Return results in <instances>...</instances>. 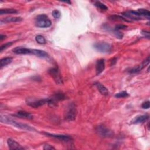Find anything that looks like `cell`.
Segmentation results:
<instances>
[{
  "mask_svg": "<svg viewBox=\"0 0 150 150\" xmlns=\"http://www.w3.org/2000/svg\"><path fill=\"white\" fill-rule=\"evenodd\" d=\"M0 120H1V122H2V123L12 125L14 127H16L18 128H21V129L28 130V131H35V129L34 128L32 127L30 125H28L25 124L16 122V121L12 120V119L7 117L6 116L1 115V116H0Z\"/></svg>",
  "mask_w": 150,
  "mask_h": 150,
  "instance_id": "1",
  "label": "cell"
},
{
  "mask_svg": "<svg viewBox=\"0 0 150 150\" xmlns=\"http://www.w3.org/2000/svg\"><path fill=\"white\" fill-rule=\"evenodd\" d=\"M35 25L39 28H49L51 26L52 22L48 16L45 14H41L37 16L35 20Z\"/></svg>",
  "mask_w": 150,
  "mask_h": 150,
  "instance_id": "2",
  "label": "cell"
},
{
  "mask_svg": "<svg viewBox=\"0 0 150 150\" xmlns=\"http://www.w3.org/2000/svg\"><path fill=\"white\" fill-rule=\"evenodd\" d=\"M77 115V109L74 104L72 103L68 106L65 112V119L68 121H73L76 119Z\"/></svg>",
  "mask_w": 150,
  "mask_h": 150,
  "instance_id": "3",
  "label": "cell"
},
{
  "mask_svg": "<svg viewBox=\"0 0 150 150\" xmlns=\"http://www.w3.org/2000/svg\"><path fill=\"white\" fill-rule=\"evenodd\" d=\"M93 47L97 51L103 53H107L111 52L112 46L110 44L106 43V42H97L93 45Z\"/></svg>",
  "mask_w": 150,
  "mask_h": 150,
  "instance_id": "4",
  "label": "cell"
},
{
  "mask_svg": "<svg viewBox=\"0 0 150 150\" xmlns=\"http://www.w3.org/2000/svg\"><path fill=\"white\" fill-rule=\"evenodd\" d=\"M96 132L102 137H111L113 136V132L103 125H100L97 127Z\"/></svg>",
  "mask_w": 150,
  "mask_h": 150,
  "instance_id": "5",
  "label": "cell"
},
{
  "mask_svg": "<svg viewBox=\"0 0 150 150\" xmlns=\"http://www.w3.org/2000/svg\"><path fill=\"white\" fill-rule=\"evenodd\" d=\"M49 73L51 75L55 82L58 85L63 84V79L58 68H53L49 70Z\"/></svg>",
  "mask_w": 150,
  "mask_h": 150,
  "instance_id": "6",
  "label": "cell"
},
{
  "mask_svg": "<svg viewBox=\"0 0 150 150\" xmlns=\"http://www.w3.org/2000/svg\"><path fill=\"white\" fill-rule=\"evenodd\" d=\"M46 103H48V99H44L41 100H29L27 101V104L33 108H38Z\"/></svg>",
  "mask_w": 150,
  "mask_h": 150,
  "instance_id": "7",
  "label": "cell"
},
{
  "mask_svg": "<svg viewBox=\"0 0 150 150\" xmlns=\"http://www.w3.org/2000/svg\"><path fill=\"white\" fill-rule=\"evenodd\" d=\"M123 15L128 18L131 19L133 20H142V18L141 15H140L137 12L134 11H129L125 12L123 13Z\"/></svg>",
  "mask_w": 150,
  "mask_h": 150,
  "instance_id": "8",
  "label": "cell"
},
{
  "mask_svg": "<svg viewBox=\"0 0 150 150\" xmlns=\"http://www.w3.org/2000/svg\"><path fill=\"white\" fill-rule=\"evenodd\" d=\"M149 63V56H148L147 58L142 63L141 65L138 66L136 68L131 69L130 70H129V72L130 73H136L140 72L141 70H142L147 65H148Z\"/></svg>",
  "mask_w": 150,
  "mask_h": 150,
  "instance_id": "9",
  "label": "cell"
},
{
  "mask_svg": "<svg viewBox=\"0 0 150 150\" xmlns=\"http://www.w3.org/2000/svg\"><path fill=\"white\" fill-rule=\"evenodd\" d=\"M45 134H46V136L50 137H53L55 138H56L58 140L63 141H70L72 140V138L71 137H70L69 136H66V135H61V134H49V133H45Z\"/></svg>",
  "mask_w": 150,
  "mask_h": 150,
  "instance_id": "10",
  "label": "cell"
},
{
  "mask_svg": "<svg viewBox=\"0 0 150 150\" xmlns=\"http://www.w3.org/2000/svg\"><path fill=\"white\" fill-rule=\"evenodd\" d=\"M13 52L18 55H25V54H32V49H28L24 47H16L12 50Z\"/></svg>",
  "mask_w": 150,
  "mask_h": 150,
  "instance_id": "11",
  "label": "cell"
},
{
  "mask_svg": "<svg viewBox=\"0 0 150 150\" xmlns=\"http://www.w3.org/2000/svg\"><path fill=\"white\" fill-rule=\"evenodd\" d=\"M7 143L8 145V147L10 149H24V147H22L20 144L11 138H10L7 140Z\"/></svg>",
  "mask_w": 150,
  "mask_h": 150,
  "instance_id": "12",
  "label": "cell"
},
{
  "mask_svg": "<svg viewBox=\"0 0 150 150\" xmlns=\"http://www.w3.org/2000/svg\"><path fill=\"white\" fill-rule=\"evenodd\" d=\"M105 69V62L104 59H100L97 61L96 65V74L99 75L102 73Z\"/></svg>",
  "mask_w": 150,
  "mask_h": 150,
  "instance_id": "13",
  "label": "cell"
},
{
  "mask_svg": "<svg viewBox=\"0 0 150 150\" xmlns=\"http://www.w3.org/2000/svg\"><path fill=\"white\" fill-rule=\"evenodd\" d=\"M22 18L21 17H7L2 19L1 24L9 23V22H18L22 21Z\"/></svg>",
  "mask_w": 150,
  "mask_h": 150,
  "instance_id": "14",
  "label": "cell"
},
{
  "mask_svg": "<svg viewBox=\"0 0 150 150\" xmlns=\"http://www.w3.org/2000/svg\"><path fill=\"white\" fill-rule=\"evenodd\" d=\"M32 54L41 58H46L49 56L46 52L40 49H32Z\"/></svg>",
  "mask_w": 150,
  "mask_h": 150,
  "instance_id": "15",
  "label": "cell"
},
{
  "mask_svg": "<svg viewBox=\"0 0 150 150\" xmlns=\"http://www.w3.org/2000/svg\"><path fill=\"white\" fill-rule=\"evenodd\" d=\"M95 85L97 86L99 91H100V93L102 94V95L108 96L109 95V91H108V89L104 86H103L102 84H101L99 82H96V83H95Z\"/></svg>",
  "mask_w": 150,
  "mask_h": 150,
  "instance_id": "16",
  "label": "cell"
},
{
  "mask_svg": "<svg viewBox=\"0 0 150 150\" xmlns=\"http://www.w3.org/2000/svg\"><path fill=\"white\" fill-rule=\"evenodd\" d=\"M16 115L20 117L28 119V120H31L33 119V116L31 113H29V112H28L25 111H18Z\"/></svg>",
  "mask_w": 150,
  "mask_h": 150,
  "instance_id": "17",
  "label": "cell"
},
{
  "mask_svg": "<svg viewBox=\"0 0 150 150\" xmlns=\"http://www.w3.org/2000/svg\"><path fill=\"white\" fill-rule=\"evenodd\" d=\"M149 119V116L148 115H142L137 117L135 118L133 121L132 123L133 124H140V123H142L145 122L146 121L148 120Z\"/></svg>",
  "mask_w": 150,
  "mask_h": 150,
  "instance_id": "18",
  "label": "cell"
},
{
  "mask_svg": "<svg viewBox=\"0 0 150 150\" xmlns=\"http://www.w3.org/2000/svg\"><path fill=\"white\" fill-rule=\"evenodd\" d=\"M12 59H13L11 57H6L1 59L0 61V67L1 68H3V67L10 64L12 62Z\"/></svg>",
  "mask_w": 150,
  "mask_h": 150,
  "instance_id": "19",
  "label": "cell"
},
{
  "mask_svg": "<svg viewBox=\"0 0 150 150\" xmlns=\"http://www.w3.org/2000/svg\"><path fill=\"white\" fill-rule=\"evenodd\" d=\"M109 19L110 20L112 21H125V22H130V21L126 20L125 18L120 16V15H111L109 17Z\"/></svg>",
  "mask_w": 150,
  "mask_h": 150,
  "instance_id": "20",
  "label": "cell"
},
{
  "mask_svg": "<svg viewBox=\"0 0 150 150\" xmlns=\"http://www.w3.org/2000/svg\"><path fill=\"white\" fill-rule=\"evenodd\" d=\"M140 15H141V16H144L145 17L147 18H149L150 16V12L148 10H146V9H143V8H141V9H138V11H137Z\"/></svg>",
  "mask_w": 150,
  "mask_h": 150,
  "instance_id": "21",
  "label": "cell"
},
{
  "mask_svg": "<svg viewBox=\"0 0 150 150\" xmlns=\"http://www.w3.org/2000/svg\"><path fill=\"white\" fill-rule=\"evenodd\" d=\"M18 11L15 9H1L0 10V14H16Z\"/></svg>",
  "mask_w": 150,
  "mask_h": 150,
  "instance_id": "22",
  "label": "cell"
},
{
  "mask_svg": "<svg viewBox=\"0 0 150 150\" xmlns=\"http://www.w3.org/2000/svg\"><path fill=\"white\" fill-rule=\"evenodd\" d=\"M36 41L40 44H46V40L45 38L42 35H37L35 38Z\"/></svg>",
  "mask_w": 150,
  "mask_h": 150,
  "instance_id": "23",
  "label": "cell"
},
{
  "mask_svg": "<svg viewBox=\"0 0 150 150\" xmlns=\"http://www.w3.org/2000/svg\"><path fill=\"white\" fill-rule=\"evenodd\" d=\"M128 96H129V95H128V93L127 91H121L120 93H117L116 95H115V97H117V98H123V97H128Z\"/></svg>",
  "mask_w": 150,
  "mask_h": 150,
  "instance_id": "24",
  "label": "cell"
},
{
  "mask_svg": "<svg viewBox=\"0 0 150 150\" xmlns=\"http://www.w3.org/2000/svg\"><path fill=\"white\" fill-rule=\"evenodd\" d=\"M95 5L97 8H99V9H100L101 10H103V11H106L108 9L107 6H106L104 4H103L99 1L95 2Z\"/></svg>",
  "mask_w": 150,
  "mask_h": 150,
  "instance_id": "25",
  "label": "cell"
},
{
  "mask_svg": "<svg viewBox=\"0 0 150 150\" xmlns=\"http://www.w3.org/2000/svg\"><path fill=\"white\" fill-rule=\"evenodd\" d=\"M13 44L12 42H7L4 45H3L1 47H0V52H3L4 50L6 49L7 48H8V47H10L11 45H12Z\"/></svg>",
  "mask_w": 150,
  "mask_h": 150,
  "instance_id": "26",
  "label": "cell"
},
{
  "mask_svg": "<svg viewBox=\"0 0 150 150\" xmlns=\"http://www.w3.org/2000/svg\"><path fill=\"white\" fill-rule=\"evenodd\" d=\"M52 15L55 19H59L61 17V12L57 10H53L52 12Z\"/></svg>",
  "mask_w": 150,
  "mask_h": 150,
  "instance_id": "27",
  "label": "cell"
},
{
  "mask_svg": "<svg viewBox=\"0 0 150 150\" xmlns=\"http://www.w3.org/2000/svg\"><path fill=\"white\" fill-rule=\"evenodd\" d=\"M113 33L115 35V36L117 38H120V39H122L123 38V33H121V32H120L119 31H116L114 30L113 31Z\"/></svg>",
  "mask_w": 150,
  "mask_h": 150,
  "instance_id": "28",
  "label": "cell"
},
{
  "mask_svg": "<svg viewBox=\"0 0 150 150\" xmlns=\"http://www.w3.org/2000/svg\"><path fill=\"white\" fill-rule=\"evenodd\" d=\"M127 28V26H126V25H124L123 24H119V25H117L116 26L115 30L119 31L120 29H125Z\"/></svg>",
  "mask_w": 150,
  "mask_h": 150,
  "instance_id": "29",
  "label": "cell"
},
{
  "mask_svg": "<svg viewBox=\"0 0 150 150\" xmlns=\"http://www.w3.org/2000/svg\"><path fill=\"white\" fill-rule=\"evenodd\" d=\"M55 148L52 146L51 145H49V144H45L44 145V149L45 150H51V149H55Z\"/></svg>",
  "mask_w": 150,
  "mask_h": 150,
  "instance_id": "30",
  "label": "cell"
},
{
  "mask_svg": "<svg viewBox=\"0 0 150 150\" xmlns=\"http://www.w3.org/2000/svg\"><path fill=\"white\" fill-rule=\"evenodd\" d=\"M142 108L144 109H148L149 108V102L147 101L143 103L142 104Z\"/></svg>",
  "mask_w": 150,
  "mask_h": 150,
  "instance_id": "31",
  "label": "cell"
},
{
  "mask_svg": "<svg viewBox=\"0 0 150 150\" xmlns=\"http://www.w3.org/2000/svg\"><path fill=\"white\" fill-rule=\"evenodd\" d=\"M142 34L144 36H145V37H147V38H149V33L148 32H147V31H142Z\"/></svg>",
  "mask_w": 150,
  "mask_h": 150,
  "instance_id": "32",
  "label": "cell"
},
{
  "mask_svg": "<svg viewBox=\"0 0 150 150\" xmlns=\"http://www.w3.org/2000/svg\"><path fill=\"white\" fill-rule=\"evenodd\" d=\"M6 38V36L5 35H0V41H3V40Z\"/></svg>",
  "mask_w": 150,
  "mask_h": 150,
  "instance_id": "33",
  "label": "cell"
}]
</instances>
